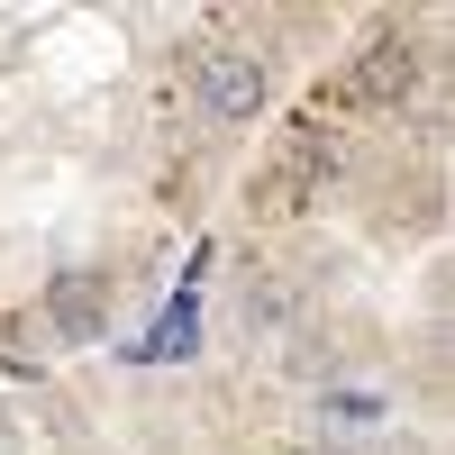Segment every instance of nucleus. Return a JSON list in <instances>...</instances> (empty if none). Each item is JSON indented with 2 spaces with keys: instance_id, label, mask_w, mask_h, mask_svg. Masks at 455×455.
Here are the masks:
<instances>
[{
  "instance_id": "f257e3e1",
  "label": "nucleus",
  "mask_w": 455,
  "mask_h": 455,
  "mask_svg": "<svg viewBox=\"0 0 455 455\" xmlns=\"http://www.w3.org/2000/svg\"><path fill=\"white\" fill-rule=\"evenodd\" d=\"M201 100H210V119H255L264 109V55L255 46H210L201 55Z\"/></svg>"
},
{
  "instance_id": "f03ea898",
  "label": "nucleus",
  "mask_w": 455,
  "mask_h": 455,
  "mask_svg": "<svg viewBox=\"0 0 455 455\" xmlns=\"http://www.w3.org/2000/svg\"><path fill=\"white\" fill-rule=\"evenodd\" d=\"M347 83H355V100H410V92H419V46H410V36L401 28H383V36H364V46H355V73H347Z\"/></svg>"
},
{
  "instance_id": "7ed1b4c3",
  "label": "nucleus",
  "mask_w": 455,
  "mask_h": 455,
  "mask_svg": "<svg viewBox=\"0 0 455 455\" xmlns=\"http://www.w3.org/2000/svg\"><path fill=\"white\" fill-rule=\"evenodd\" d=\"M46 328L64 337V347H92V337L109 328V274H55L46 283Z\"/></svg>"
},
{
  "instance_id": "20e7f679",
  "label": "nucleus",
  "mask_w": 455,
  "mask_h": 455,
  "mask_svg": "<svg viewBox=\"0 0 455 455\" xmlns=\"http://www.w3.org/2000/svg\"><path fill=\"white\" fill-rule=\"evenodd\" d=\"M337 164V137L328 128H291V146H283V164L264 173V210H300L310 201V182Z\"/></svg>"
},
{
  "instance_id": "39448f33",
  "label": "nucleus",
  "mask_w": 455,
  "mask_h": 455,
  "mask_svg": "<svg viewBox=\"0 0 455 455\" xmlns=\"http://www.w3.org/2000/svg\"><path fill=\"white\" fill-rule=\"evenodd\" d=\"M192 337H201V319H192V300H182V310H164V319H156V337H146L137 355H192Z\"/></svg>"
}]
</instances>
